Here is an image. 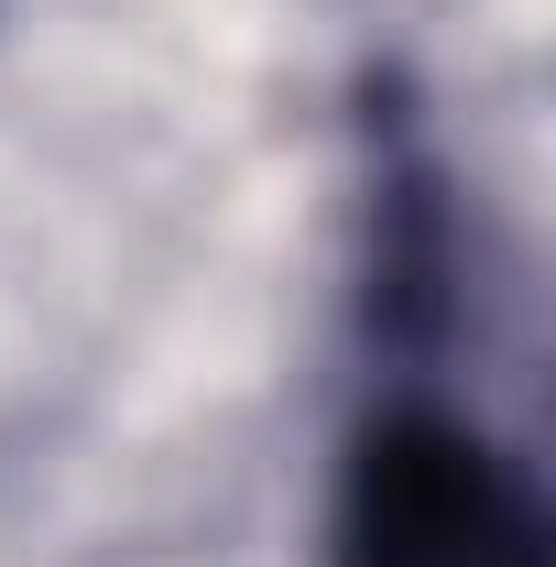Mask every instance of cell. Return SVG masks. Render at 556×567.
<instances>
[{
	"mask_svg": "<svg viewBox=\"0 0 556 567\" xmlns=\"http://www.w3.org/2000/svg\"><path fill=\"white\" fill-rule=\"evenodd\" d=\"M328 567H556L524 458L459 404H382L349 436Z\"/></svg>",
	"mask_w": 556,
	"mask_h": 567,
	"instance_id": "6da1fadb",
	"label": "cell"
}]
</instances>
